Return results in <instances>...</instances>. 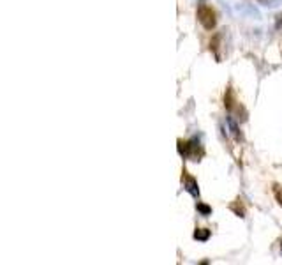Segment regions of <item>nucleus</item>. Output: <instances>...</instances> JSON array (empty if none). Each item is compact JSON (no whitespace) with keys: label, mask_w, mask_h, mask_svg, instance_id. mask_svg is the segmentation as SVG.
<instances>
[{"label":"nucleus","mask_w":282,"mask_h":265,"mask_svg":"<svg viewBox=\"0 0 282 265\" xmlns=\"http://www.w3.org/2000/svg\"><path fill=\"white\" fill-rule=\"evenodd\" d=\"M281 253H282V244H281Z\"/></svg>","instance_id":"obj_11"},{"label":"nucleus","mask_w":282,"mask_h":265,"mask_svg":"<svg viewBox=\"0 0 282 265\" xmlns=\"http://www.w3.org/2000/svg\"><path fill=\"white\" fill-rule=\"evenodd\" d=\"M194 239H196V241H201V242L208 241L210 230H206V228H196V232H194Z\"/></svg>","instance_id":"obj_5"},{"label":"nucleus","mask_w":282,"mask_h":265,"mask_svg":"<svg viewBox=\"0 0 282 265\" xmlns=\"http://www.w3.org/2000/svg\"><path fill=\"white\" fill-rule=\"evenodd\" d=\"M178 152L182 154L184 157H192L194 161H199V157L203 156V148L199 147L197 140H178Z\"/></svg>","instance_id":"obj_2"},{"label":"nucleus","mask_w":282,"mask_h":265,"mask_svg":"<svg viewBox=\"0 0 282 265\" xmlns=\"http://www.w3.org/2000/svg\"><path fill=\"white\" fill-rule=\"evenodd\" d=\"M277 18H279V20H277V28H279V27L282 25V14H279Z\"/></svg>","instance_id":"obj_10"},{"label":"nucleus","mask_w":282,"mask_h":265,"mask_svg":"<svg viewBox=\"0 0 282 265\" xmlns=\"http://www.w3.org/2000/svg\"><path fill=\"white\" fill-rule=\"evenodd\" d=\"M196 16H197V21H199L206 30H213L217 25V14L210 5L206 4H199L197 5V11H196Z\"/></svg>","instance_id":"obj_1"},{"label":"nucleus","mask_w":282,"mask_h":265,"mask_svg":"<svg viewBox=\"0 0 282 265\" xmlns=\"http://www.w3.org/2000/svg\"><path fill=\"white\" fill-rule=\"evenodd\" d=\"M256 2L261 4V5H265V7H277L282 0H256Z\"/></svg>","instance_id":"obj_7"},{"label":"nucleus","mask_w":282,"mask_h":265,"mask_svg":"<svg viewBox=\"0 0 282 265\" xmlns=\"http://www.w3.org/2000/svg\"><path fill=\"white\" fill-rule=\"evenodd\" d=\"M274 195H275V198H277L279 205L282 207V187L279 186V184H274Z\"/></svg>","instance_id":"obj_9"},{"label":"nucleus","mask_w":282,"mask_h":265,"mask_svg":"<svg viewBox=\"0 0 282 265\" xmlns=\"http://www.w3.org/2000/svg\"><path fill=\"white\" fill-rule=\"evenodd\" d=\"M233 105H235V99H233V90L228 89L224 94V106L228 110H233Z\"/></svg>","instance_id":"obj_6"},{"label":"nucleus","mask_w":282,"mask_h":265,"mask_svg":"<svg viewBox=\"0 0 282 265\" xmlns=\"http://www.w3.org/2000/svg\"><path fill=\"white\" fill-rule=\"evenodd\" d=\"M226 121H228V126H229V129H231V134L235 136V140H242V132H240V129H238V126H236V122H235V119L233 117H226Z\"/></svg>","instance_id":"obj_4"},{"label":"nucleus","mask_w":282,"mask_h":265,"mask_svg":"<svg viewBox=\"0 0 282 265\" xmlns=\"http://www.w3.org/2000/svg\"><path fill=\"white\" fill-rule=\"evenodd\" d=\"M182 180H184V186H186V189L190 193L192 196H199V186H197V180L194 179V177L187 175V172L184 170V175H182Z\"/></svg>","instance_id":"obj_3"},{"label":"nucleus","mask_w":282,"mask_h":265,"mask_svg":"<svg viewBox=\"0 0 282 265\" xmlns=\"http://www.w3.org/2000/svg\"><path fill=\"white\" fill-rule=\"evenodd\" d=\"M196 209H197V211H199L203 216H210V214H212V209H210L208 205H205V203H199V202H197V203H196Z\"/></svg>","instance_id":"obj_8"}]
</instances>
